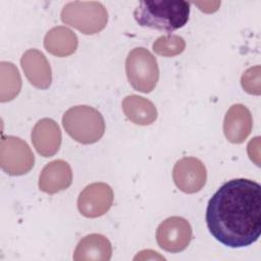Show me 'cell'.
Wrapping results in <instances>:
<instances>
[{"label":"cell","mask_w":261,"mask_h":261,"mask_svg":"<svg viewBox=\"0 0 261 261\" xmlns=\"http://www.w3.org/2000/svg\"><path fill=\"white\" fill-rule=\"evenodd\" d=\"M206 223L212 237L226 247L255 243L261 232V186L247 178L223 184L208 202Z\"/></svg>","instance_id":"obj_1"},{"label":"cell","mask_w":261,"mask_h":261,"mask_svg":"<svg viewBox=\"0 0 261 261\" xmlns=\"http://www.w3.org/2000/svg\"><path fill=\"white\" fill-rule=\"evenodd\" d=\"M189 15L190 4L182 0L141 1L134 11V17L141 27L165 32L182 28Z\"/></svg>","instance_id":"obj_2"},{"label":"cell","mask_w":261,"mask_h":261,"mask_svg":"<svg viewBox=\"0 0 261 261\" xmlns=\"http://www.w3.org/2000/svg\"><path fill=\"white\" fill-rule=\"evenodd\" d=\"M65 132L81 144L98 142L105 132V121L102 114L95 108L79 105L69 108L62 117Z\"/></svg>","instance_id":"obj_3"},{"label":"cell","mask_w":261,"mask_h":261,"mask_svg":"<svg viewBox=\"0 0 261 261\" xmlns=\"http://www.w3.org/2000/svg\"><path fill=\"white\" fill-rule=\"evenodd\" d=\"M61 20L85 35H94L106 27L108 13L100 2L73 1L63 6Z\"/></svg>","instance_id":"obj_4"},{"label":"cell","mask_w":261,"mask_h":261,"mask_svg":"<svg viewBox=\"0 0 261 261\" xmlns=\"http://www.w3.org/2000/svg\"><path fill=\"white\" fill-rule=\"evenodd\" d=\"M125 72L130 86L142 93L154 90L159 79V68L153 54L143 48L133 49L125 60Z\"/></svg>","instance_id":"obj_5"},{"label":"cell","mask_w":261,"mask_h":261,"mask_svg":"<svg viewBox=\"0 0 261 261\" xmlns=\"http://www.w3.org/2000/svg\"><path fill=\"white\" fill-rule=\"evenodd\" d=\"M35 157L29 145L13 136L2 137L0 143V165L10 175H22L34 166Z\"/></svg>","instance_id":"obj_6"},{"label":"cell","mask_w":261,"mask_h":261,"mask_svg":"<svg viewBox=\"0 0 261 261\" xmlns=\"http://www.w3.org/2000/svg\"><path fill=\"white\" fill-rule=\"evenodd\" d=\"M191 239V224L179 216L166 218L159 224L156 230V240L159 247L171 253L184 251L189 246Z\"/></svg>","instance_id":"obj_7"},{"label":"cell","mask_w":261,"mask_h":261,"mask_svg":"<svg viewBox=\"0 0 261 261\" xmlns=\"http://www.w3.org/2000/svg\"><path fill=\"white\" fill-rule=\"evenodd\" d=\"M113 191L105 182L88 185L77 198V208L82 215L96 218L104 215L112 206Z\"/></svg>","instance_id":"obj_8"},{"label":"cell","mask_w":261,"mask_h":261,"mask_svg":"<svg viewBox=\"0 0 261 261\" xmlns=\"http://www.w3.org/2000/svg\"><path fill=\"white\" fill-rule=\"evenodd\" d=\"M172 177L178 190L187 194H194L204 188L207 171L204 163L198 158L184 157L175 163Z\"/></svg>","instance_id":"obj_9"},{"label":"cell","mask_w":261,"mask_h":261,"mask_svg":"<svg viewBox=\"0 0 261 261\" xmlns=\"http://www.w3.org/2000/svg\"><path fill=\"white\" fill-rule=\"evenodd\" d=\"M32 143L43 157L55 155L61 145V130L57 122L51 118L40 119L32 130Z\"/></svg>","instance_id":"obj_10"},{"label":"cell","mask_w":261,"mask_h":261,"mask_svg":"<svg viewBox=\"0 0 261 261\" xmlns=\"http://www.w3.org/2000/svg\"><path fill=\"white\" fill-rule=\"evenodd\" d=\"M20 64L28 81L34 87L41 90L50 87L52 82L51 67L41 51L37 49L25 51L20 59Z\"/></svg>","instance_id":"obj_11"},{"label":"cell","mask_w":261,"mask_h":261,"mask_svg":"<svg viewBox=\"0 0 261 261\" xmlns=\"http://www.w3.org/2000/svg\"><path fill=\"white\" fill-rule=\"evenodd\" d=\"M252 126V114L245 105L234 104L227 110L223 121V132L230 143H243L250 135Z\"/></svg>","instance_id":"obj_12"},{"label":"cell","mask_w":261,"mask_h":261,"mask_svg":"<svg viewBox=\"0 0 261 261\" xmlns=\"http://www.w3.org/2000/svg\"><path fill=\"white\" fill-rule=\"evenodd\" d=\"M72 181L70 165L61 159L48 163L40 173L39 189L47 194H55L67 189Z\"/></svg>","instance_id":"obj_13"},{"label":"cell","mask_w":261,"mask_h":261,"mask_svg":"<svg viewBox=\"0 0 261 261\" xmlns=\"http://www.w3.org/2000/svg\"><path fill=\"white\" fill-rule=\"evenodd\" d=\"M112 255V247L106 237L99 233L88 234L83 238L74 252L75 261H108Z\"/></svg>","instance_id":"obj_14"},{"label":"cell","mask_w":261,"mask_h":261,"mask_svg":"<svg viewBox=\"0 0 261 261\" xmlns=\"http://www.w3.org/2000/svg\"><path fill=\"white\" fill-rule=\"evenodd\" d=\"M77 37L68 28L59 25L51 29L45 36L44 47L52 55L65 57L75 52Z\"/></svg>","instance_id":"obj_15"},{"label":"cell","mask_w":261,"mask_h":261,"mask_svg":"<svg viewBox=\"0 0 261 261\" xmlns=\"http://www.w3.org/2000/svg\"><path fill=\"white\" fill-rule=\"evenodd\" d=\"M122 110L125 116L139 125H149L157 118V109L148 99L138 96H126L122 101Z\"/></svg>","instance_id":"obj_16"},{"label":"cell","mask_w":261,"mask_h":261,"mask_svg":"<svg viewBox=\"0 0 261 261\" xmlns=\"http://www.w3.org/2000/svg\"><path fill=\"white\" fill-rule=\"evenodd\" d=\"M1 102L12 100L20 91L21 79L17 68L10 62H1Z\"/></svg>","instance_id":"obj_17"},{"label":"cell","mask_w":261,"mask_h":261,"mask_svg":"<svg viewBox=\"0 0 261 261\" xmlns=\"http://www.w3.org/2000/svg\"><path fill=\"white\" fill-rule=\"evenodd\" d=\"M186 48L185 40L177 35L159 37L153 43V51L164 57H172L180 54Z\"/></svg>","instance_id":"obj_18"},{"label":"cell","mask_w":261,"mask_h":261,"mask_svg":"<svg viewBox=\"0 0 261 261\" xmlns=\"http://www.w3.org/2000/svg\"><path fill=\"white\" fill-rule=\"evenodd\" d=\"M260 71L259 65L248 68L242 75L241 84L243 89L252 95H260Z\"/></svg>","instance_id":"obj_19"},{"label":"cell","mask_w":261,"mask_h":261,"mask_svg":"<svg viewBox=\"0 0 261 261\" xmlns=\"http://www.w3.org/2000/svg\"><path fill=\"white\" fill-rule=\"evenodd\" d=\"M148 253L149 254H146V251L144 250V251H141L135 258H134V260H138V259H140V260H148V259H158V260H165V258L163 257V256H160L157 252H155V251H152V250H148Z\"/></svg>","instance_id":"obj_20"}]
</instances>
